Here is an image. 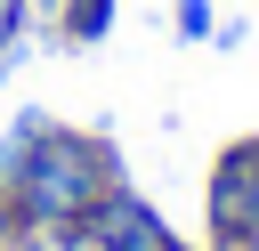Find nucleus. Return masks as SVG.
I'll list each match as a JSON object with an SVG mask.
<instances>
[{
    "label": "nucleus",
    "mask_w": 259,
    "mask_h": 251,
    "mask_svg": "<svg viewBox=\"0 0 259 251\" xmlns=\"http://www.w3.org/2000/svg\"><path fill=\"white\" fill-rule=\"evenodd\" d=\"M0 251H81V235H0Z\"/></svg>",
    "instance_id": "nucleus-8"
},
{
    "label": "nucleus",
    "mask_w": 259,
    "mask_h": 251,
    "mask_svg": "<svg viewBox=\"0 0 259 251\" xmlns=\"http://www.w3.org/2000/svg\"><path fill=\"white\" fill-rule=\"evenodd\" d=\"M40 121H49V113H16V121H8V138H0V194L16 186V170H24V146L40 138Z\"/></svg>",
    "instance_id": "nucleus-5"
},
{
    "label": "nucleus",
    "mask_w": 259,
    "mask_h": 251,
    "mask_svg": "<svg viewBox=\"0 0 259 251\" xmlns=\"http://www.w3.org/2000/svg\"><path fill=\"white\" fill-rule=\"evenodd\" d=\"M170 24H178L186 40H210V32H219V8H210V0H178V8H170Z\"/></svg>",
    "instance_id": "nucleus-7"
},
{
    "label": "nucleus",
    "mask_w": 259,
    "mask_h": 251,
    "mask_svg": "<svg viewBox=\"0 0 259 251\" xmlns=\"http://www.w3.org/2000/svg\"><path fill=\"white\" fill-rule=\"evenodd\" d=\"M105 186H121L113 138L73 130V121H40V138L24 146L16 186L0 194V235H73L97 211Z\"/></svg>",
    "instance_id": "nucleus-1"
},
{
    "label": "nucleus",
    "mask_w": 259,
    "mask_h": 251,
    "mask_svg": "<svg viewBox=\"0 0 259 251\" xmlns=\"http://www.w3.org/2000/svg\"><path fill=\"white\" fill-rule=\"evenodd\" d=\"M202 227H210V251L259 243V130H243V138L219 146L210 186H202Z\"/></svg>",
    "instance_id": "nucleus-2"
},
{
    "label": "nucleus",
    "mask_w": 259,
    "mask_h": 251,
    "mask_svg": "<svg viewBox=\"0 0 259 251\" xmlns=\"http://www.w3.org/2000/svg\"><path fill=\"white\" fill-rule=\"evenodd\" d=\"M24 24H32V0H0V73H8L16 49H24Z\"/></svg>",
    "instance_id": "nucleus-6"
},
{
    "label": "nucleus",
    "mask_w": 259,
    "mask_h": 251,
    "mask_svg": "<svg viewBox=\"0 0 259 251\" xmlns=\"http://www.w3.org/2000/svg\"><path fill=\"white\" fill-rule=\"evenodd\" d=\"M162 251H186V243H178V235H170V243H162Z\"/></svg>",
    "instance_id": "nucleus-9"
},
{
    "label": "nucleus",
    "mask_w": 259,
    "mask_h": 251,
    "mask_svg": "<svg viewBox=\"0 0 259 251\" xmlns=\"http://www.w3.org/2000/svg\"><path fill=\"white\" fill-rule=\"evenodd\" d=\"M73 235H81V251H162V243H170V219L121 178V186L97 194V211H89Z\"/></svg>",
    "instance_id": "nucleus-3"
},
{
    "label": "nucleus",
    "mask_w": 259,
    "mask_h": 251,
    "mask_svg": "<svg viewBox=\"0 0 259 251\" xmlns=\"http://www.w3.org/2000/svg\"><path fill=\"white\" fill-rule=\"evenodd\" d=\"M113 32V0H57V40L65 49H89Z\"/></svg>",
    "instance_id": "nucleus-4"
}]
</instances>
